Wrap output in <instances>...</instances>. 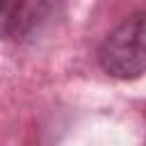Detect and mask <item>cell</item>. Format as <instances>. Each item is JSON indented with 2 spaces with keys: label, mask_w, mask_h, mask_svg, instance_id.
<instances>
[{
  "label": "cell",
  "mask_w": 146,
  "mask_h": 146,
  "mask_svg": "<svg viewBox=\"0 0 146 146\" xmlns=\"http://www.w3.org/2000/svg\"><path fill=\"white\" fill-rule=\"evenodd\" d=\"M98 64L116 80H135L146 73V11L130 14L103 39Z\"/></svg>",
  "instance_id": "obj_1"
},
{
  "label": "cell",
  "mask_w": 146,
  "mask_h": 146,
  "mask_svg": "<svg viewBox=\"0 0 146 146\" xmlns=\"http://www.w3.org/2000/svg\"><path fill=\"white\" fill-rule=\"evenodd\" d=\"M41 23L36 0H0V39L23 41Z\"/></svg>",
  "instance_id": "obj_2"
}]
</instances>
